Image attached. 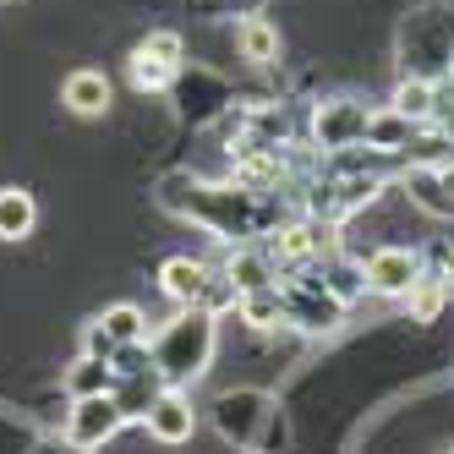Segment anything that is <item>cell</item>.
<instances>
[{
  "label": "cell",
  "mask_w": 454,
  "mask_h": 454,
  "mask_svg": "<svg viewBox=\"0 0 454 454\" xmlns=\"http://www.w3.org/2000/svg\"><path fill=\"white\" fill-rule=\"evenodd\" d=\"M159 208H170L181 219H198L203 231H214L219 241L257 236L269 224L263 192H247V186H203V181H192V176H165V181H159Z\"/></svg>",
  "instance_id": "cell-1"
},
{
  "label": "cell",
  "mask_w": 454,
  "mask_h": 454,
  "mask_svg": "<svg viewBox=\"0 0 454 454\" xmlns=\"http://www.w3.org/2000/svg\"><path fill=\"white\" fill-rule=\"evenodd\" d=\"M153 372L165 378V388H192L208 367H214V350H219V317L208 307H181L165 329L153 334Z\"/></svg>",
  "instance_id": "cell-2"
},
{
  "label": "cell",
  "mask_w": 454,
  "mask_h": 454,
  "mask_svg": "<svg viewBox=\"0 0 454 454\" xmlns=\"http://www.w3.org/2000/svg\"><path fill=\"white\" fill-rule=\"evenodd\" d=\"M214 427L224 443H236L247 454H269L274 438L285 433V416H279V400L263 395V388H224L214 400Z\"/></svg>",
  "instance_id": "cell-3"
},
{
  "label": "cell",
  "mask_w": 454,
  "mask_h": 454,
  "mask_svg": "<svg viewBox=\"0 0 454 454\" xmlns=\"http://www.w3.org/2000/svg\"><path fill=\"white\" fill-rule=\"evenodd\" d=\"M279 317L301 334H334L345 323V301L329 296L317 279L296 274V279H279Z\"/></svg>",
  "instance_id": "cell-4"
},
{
  "label": "cell",
  "mask_w": 454,
  "mask_h": 454,
  "mask_svg": "<svg viewBox=\"0 0 454 454\" xmlns=\"http://www.w3.org/2000/svg\"><path fill=\"white\" fill-rule=\"evenodd\" d=\"M181 60H186V44L181 34H170V27H159V34H148L132 60H126V72H132V88L137 93H165L176 77H181Z\"/></svg>",
  "instance_id": "cell-5"
},
{
  "label": "cell",
  "mask_w": 454,
  "mask_h": 454,
  "mask_svg": "<svg viewBox=\"0 0 454 454\" xmlns=\"http://www.w3.org/2000/svg\"><path fill=\"white\" fill-rule=\"evenodd\" d=\"M367 105L362 99H323L312 110V143L323 153H350V148H362L367 143Z\"/></svg>",
  "instance_id": "cell-6"
},
{
  "label": "cell",
  "mask_w": 454,
  "mask_h": 454,
  "mask_svg": "<svg viewBox=\"0 0 454 454\" xmlns=\"http://www.w3.org/2000/svg\"><path fill=\"white\" fill-rule=\"evenodd\" d=\"M126 427V411H121V400L115 395H93V400H72V411H67V438L77 443V449H105L115 433Z\"/></svg>",
  "instance_id": "cell-7"
},
{
  "label": "cell",
  "mask_w": 454,
  "mask_h": 454,
  "mask_svg": "<svg viewBox=\"0 0 454 454\" xmlns=\"http://www.w3.org/2000/svg\"><path fill=\"white\" fill-rule=\"evenodd\" d=\"M362 274H367V290H372V296L405 301L411 290H416V279H421V257H416L411 247H378L367 263H362Z\"/></svg>",
  "instance_id": "cell-8"
},
{
  "label": "cell",
  "mask_w": 454,
  "mask_h": 454,
  "mask_svg": "<svg viewBox=\"0 0 454 454\" xmlns=\"http://www.w3.org/2000/svg\"><path fill=\"white\" fill-rule=\"evenodd\" d=\"M143 427H148L153 443H165V449L192 443V433H198V411H192V395H186V388H165V395L153 400V411L143 416Z\"/></svg>",
  "instance_id": "cell-9"
},
{
  "label": "cell",
  "mask_w": 454,
  "mask_h": 454,
  "mask_svg": "<svg viewBox=\"0 0 454 454\" xmlns=\"http://www.w3.org/2000/svg\"><path fill=\"white\" fill-rule=\"evenodd\" d=\"M159 290H165L176 307H203L208 290H214V269L198 263V257H170V263L159 269Z\"/></svg>",
  "instance_id": "cell-10"
},
{
  "label": "cell",
  "mask_w": 454,
  "mask_h": 454,
  "mask_svg": "<svg viewBox=\"0 0 454 454\" xmlns=\"http://www.w3.org/2000/svg\"><path fill=\"white\" fill-rule=\"evenodd\" d=\"M60 105H67L72 115H82V121L105 115V110H110V77H105V72H93V67L72 72L67 82H60Z\"/></svg>",
  "instance_id": "cell-11"
},
{
  "label": "cell",
  "mask_w": 454,
  "mask_h": 454,
  "mask_svg": "<svg viewBox=\"0 0 454 454\" xmlns=\"http://www.w3.org/2000/svg\"><path fill=\"white\" fill-rule=\"evenodd\" d=\"M416 143V121H405L395 105H378L372 115H367V148L372 153H400V148H411Z\"/></svg>",
  "instance_id": "cell-12"
},
{
  "label": "cell",
  "mask_w": 454,
  "mask_h": 454,
  "mask_svg": "<svg viewBox=\"0 0 454 454\" xmlns=\"http://www.w3.org/2000/svg\"><path fill=\"white\" fill-rule=\"evenodd\" d=\"M39 224V203L22 186H0V241H27Z\"/></svg>",
  "instance_id": "cell-13"
},
{
  "label": "cell",
  "mask_w": 454,
  "mask_h": 454,
  "mask_svg": "<svg viewBox=\"0 0 454 454\" xmlns=\"http://www.w3.org/2000/svg\"><path fill=\"white\" fill-rule=\"evenodd\" d=\"M236 50H241V60H252V67H274L279 60V27L269 17H241L236 22Z\"/></svg>",
  "instance_id": "cell-14"
},
{
  "label": "cell",
  "mask_w": 454,
  "mask_h": 454,
  "mask_svg": "<svg viewBox=\"0 0 454 454\" xmlns=\"http://www.w3.org/2000/svg\"><path fill=\"white\" fill-rule=\"evenodd\" d=\"M219 274L231 279V285L241 290V296H247V290H263V285H279L274 263H269L263 252H252V247H236L231 257H224V269H219Z\"/></svg>",
  "instance_id": "cell-15"
},
{
  "label": "cell",
  "mask_w": 454,
  "mask_h": 454,
  "mask_svg": "<svg viewBox=\"0 0 454 454\" xmlns=\"http://www.w3.org/2000/svg\"><path fill=\"white\" fill-rule=\"evenodd\" d=\"M67 395L72 400H93V395H115V367L99 362V356H77V362L67 367Z\"/></svg>",
  "instance_id": "cell-16"
},
{
  "label": "cell",
  "mask_w": 454,
  "mask_h": 454,
  "mask_svg": "<svg viewBox=\"0 0 454 454\" xmlns=\"http://www.w3.org/2000/svg\"><path fill=\"white\" fill-rule=\"evenodd\" d=\"M388 105H395L405 121L427 126V121L438 115V82H433V77H405V82L395 88V99H388Z\"/></svg>",
  "instance_id": "cell-17"
},
{
  "label": "cell",
  "mask_w": 454,
  "mask_h": 454,
  "mask_svg": "<svg viewBox=\"0 0 454 454\" xmlns=\"http://www.w3.org/2000/svg\"><path fill=\"white\" fill-rule=\"evenodd\" d=\"M93 323H99V329L115 340V350H121V345H143V340H148V317H143V307H132V301L105 307Z\"/></svg>",
  "instance_id": "cell-18"
},
{
  "label": "cell",
  "mask_w": 454,
  "mask_h": 454,
  "mask_svg": "<svg viewBox=\"0 0 454 454\" xmlns=\"http://www.w3.org/2000/svg\"><path fill=\"white\" fill-rule=\"evenodd\" d=\"M159 395H165V378H159V372H143V378H121L115 383V400H121V411H126V421H143L148 411H153V400Z\"/></svg>",
  "instance_id": "cell-19"
},
{
  "label": "cell",
  "mask_w": 454,
  "mask_h": 454,
  "mask_svg": "<svg viewBox=\"0 0 454 454\" xmlns=\"http://www.w3.org/2000/svg\"><path fill=\"white\" fill-rule=\"evenodd\" d=\"M405 192H411V203H416V208H427V214H454V198L443 192L438 170H427V165H416V170L405 176Z\"/></svg>",
  "instance_id": "cell-20"
},
{
  "label": "cell",
  "mask_w": 454,
  "mask_h": 454,
  "mask_svg": "<svg viewBox=\"0 0 454 454\" xmlns=\"http://www.w3.org/2000/svg\"><path fill=\"white\" fill-rule=\"evenodd\" d=\"M317 285L329 290V296H340L345 307L356 301V290L367 285V274L356 269V263H345V257H323V269H317Z\"/></svg>",
  "instance_id": "cell-21"
},
{
  "label": "cell",
  "mask_w": 454,
  "mask_h": 454,
  "mask_svg": "<svg viewBox=\"0 0 454 454\" xmlns=\"http://www.w3.org/2000/svg\"><path fill=\"white\" fill-rule=\"evenodd\" d=\"M236 312H241V323H252V329H274V323H285L279 317V285L247 290V296L236 301Z\"/></svg>",
  "instance_id": "cell-22"
},
{
  "label": "cell",
  "mask_w": 454,
  "mask_h": 454,
  "mask_svg": "<svg viewBox=\"0 0 454 454\" xmlns=\"http://www.w3.org/2000/svg\"><path fill=\"white\" fill-rule=\"evenodd\" d=\"M405 301H411V317H416V323H433V317H438V307L449 301V279L421 274V279H416V290H411Z\"/></svg>",
  "instance_id": "cell-23"
},
{
  "label": "cell",
  "mask_w": 454,
  "mask_h": 454,
  "mask_svg": "<svg viewBox=\"0 0 454 454\" xmlns=\"http://www.w3.org/2000/svg\"><path fill=\"white\" fill-rule=\"evenodd\" d=\"M27 454H88V449H77L67 433H50V438H39V443L27 449Z\"/></svg>",
  "instance_id": "cell-24"
},
{
  "label": "cell",
  "mask_w": 454,
  "mask_h": 454,
  "mask_svg": "<svg viewBox=\"0 0 454 454\" xmlns=\"http://www.w3.org/2000/svg\"><path fill=\"white\" fill-rule=\"evenodd\" d=\"M438 181H443V192L454 198V165H438Z\"/></svg>",
  "instance_id": "cell-25"
},
{
  "label": "cell",
  "mask_w": 454,
  "mask_h": 454,
  "mask_svg": "<svg viewBox=\"0 0 454 454\" xmlns=\"http://www.w3.org/2000/svg\"><path fill=\"white\" fill-rule=\"evenodd\" d=\"M443 279H449V290H454V247H449V257H443Z\"/></svg>",
  "instance_id": "cell-26"
},
{
  "label": "cell",
  "mask_w": 454,
  "mask_h": 454,
  "mask_svg": "<svg viewBox=\"0 0 454 454\" xmlns=\"http://www.w3.org/2000/svg\"><path fill=\"white\" fill-rule=\"evenodd\" d=\"M449 454H454V449H449Z\"/></svg>",
  "instance_id": "cell-27"
}]
</instances>
